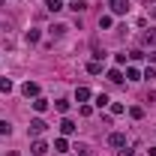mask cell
Segmentation results:
<instances>
[{
  "mask_svg": "<svg viewBox=\"0 0 156 156\" xmlns=\"http://www.w3.org/2000/svg\"><path fill=\"white\" fill-rule=\"evenodd\" d=\"M45 129H48V123H45L42 117H36V120H30V129H27V132H30L33 138H39L42 132H45Z\"/></svg>",
  "mask_w": 156,
  "mask_h": 156,
  "instance_id": "1",
  "label": "cell"
},
{
  "mask_svg": "<svg viewBox=\"0 0 156 156\" xmlns=\"http://www.w3.org/2000/svg\"><path fill=\"white\" fill-rule=\"evenodd\" d=\"M111 15H126L129 12V0H111Z\"/></svg>",
  "mask_w": 156,
  "mask_h": 156,
  "instance_id": "2",
  "label": "cell"
},
{
  "mask_svg": "<svg viewBox=\"0 0 156 156\" xmlns=\"http://www.w3.org/2000/svg\"><path fill=\"white\" fill-rule=\"evenodd\" d=\"M21 93H24L27 99H36L39 96V84L36 81H24V84H21Z\"/></svg>",
  "mask_w": 156,
  "mask_h": 156,
  "instance_id": "3",
  "label": "cell"
},
{
  "mask_svg": "<svg viewBox=\"0 0 156 156\" xmlns=\"http://www.w3.org/2000/svg\"><path fill=\"white\" fill-rule=\"evenodd\" d=\"M108 144L111 147H126V132H111L108 135Z\"/></svg>",
  "mask_w": 156,
  "mask_h": 156,
  "instance_id": "4",
  "label": "cell"
},
{
  "mask_svg": "<svg viewBox=\"0 0 156 156\" xmlns=\"http://www.w3.org/2000/svg\"><path fill=\"white\" fill-rule=\"evenodd\" d=\"M75 123H72V120H69V117H63V120H60V132H63V135H75Z\"/></svg>",
  "mask_w": 156,
  "mask_h": 156,
  "instance_id": "5",
  "label": "cell"
},
{
  "mask_svg": "<svg viewBox=\"0 0 156 156\" xmlns=\"http://www.w3.org/2000/svg\"><path fill=\"white\" fill-rule=\"evenodd\" d=\"M30 153H36V156H42V153H48V144L42 141V138H36L33 144H30Z\"/></svg>",
  "mask_w": 156,
  "mask_h": 156,
  "instance_id": "6",
  "label": "cell"
},
{
  "mask_svg": "<svg viewBox=\"0 0 156 156\" xmlns=\"http://www.w3.org/2000/svg\"><path fill=\"white\" fill-rule=\"evenodd\" d=\"M114 27V15H99V30H111Z\"/></svg>",
  "mask_w": 156,
  "mask_h": 156,
  "instance_id": "7",
  "label": "cell"
},
{
  "mask_svg": "<svg viewBox=\"0 0 156 156\" xmlns=\"http://www.w3.org/2000/svg\"><path fill=\"white\" fill-rule=\"evenodd\" d=\"M66 150H69V141H66V135H63V138L54 141V153H66Z\"/></svg>",
  "mask_w": 156,
  "mask_h": 156,
  "instance_id": "8",
  "label": "cell"
},
{
  "mask_svg": "<svg viewBox=\"0 0 156 156\" xmlns=\"http://www.w3.org/2000/svg\"><path fill=\"white\" fill-rule=\"evenodd\" d=\"M108 81L111 84H123V72L120 69H108Z\"/></svg>",
  "mask_w": 156,
  "mask_h": 156,
  "instance_id": "9",
  "label": "cell"
},
{
  "mask_svg": "<svg viewBox=\"0 0 156 156\" xmlns=\"http://www.w3.org/2000/svg\"><path fill=\"white\" fill-rule=\"evenodd\" d=\"M45 9L48 12H60L63 9V0H45Z\"/></svg>",
  "mask_w": 156,
  "mask_h": 156,
  "instance_id": "10",
  "label": "cell"
},
{
  "mask_svg": "<svg viewBox=\"0 0 156 156\" xmlns=\"http://www.w3.org/2000/svg\"><path fill=\"white\" fill-rule=\"evenodd\" d=\"M75 99H78V102H87V99H90V87H78V90H75Z\"/></svg>",
  "mask_w": 156,
  "mask_h": 156,
  "instance_id": "11",
  "label": "cell"
},
{
  "mask_svg": "<svg viewBox=\"0 0 156 156\" xmlns=\"http://www.w3.org/2000/svg\"><path fill=\"white\" fill-rule=\"evenodd\" d=\"M141 42H144V45H150V48H153V45H156V30H147V33H144V36H141Z\"/></svg>",
  "mask_w": 156,
  "mask_h": 156,
  "instance_id": "12",
  "label": "cell"
},
{
  "mask_svg": "<svg viewBox=\"0 0 156 156\" xmlns=\"http://www.w3.org/2000/svg\"><path fill=\"white\" fill-rule=\"evenodd\" d=\"M33 108H36V111H45V108H48V99H45V96H36V99H33Z\"/></svg>",
  "mask_w": 156,
  "mask_h": 156,
  "instance_id": "13",
  "label": "cell"
},
{
  "mask_svg": "<svg viewBox=\"0 0 156 156\" xmlns=\"http://www.w3.org/2000/svg\"><path fill=\"white\" fill-rule=\"evenodd\" d=\"M129 117H132V120H141V117H144V108H141V105H132V108H129Z\"/></svg>",
  "mask_w": 156,
  "mask_h": 156,
  "instance_id": "14",
  "label": "cell"
},
{
  "mask_svg": "<svg viewBox=\"0 0 156 156\" xmlns=\"http://www.w3.org/2000/svg\"><path fill=\"white\" fill-rule=\"evenodd\" d=\"M66 30H69L66 24H51V36H63Z\"/></svg>",
  "mask_w": 156,
  "mask_h": 156,
  "instance_id": "15",
  "label": "cell"
},
{
  "mask_svg": "<svg viewBox=\"0 0 156 156\" xmlns=\"http://www.w3.org/2000/svg\"><path fill=\"white\" fill-rule=\"evenodd\" d=\"M69 9H72V12H84V9H87V3H84V0H72V3H69Z\"/></svg>",
  "mask_w": 156,
  "mask_h": 156,
  "instance_id": "16",
  "label": "cell"
},
{
  "mask_svg": "<svg viewBox=\"0 0 156 156\" xmlns=\"http://www.w3.org/2000/svg\"><path fill=\"white\" fill-rule=\"evenodd\" d=\"M126 78H129V81H141V72H138L135 66H129V69H126Z\"/></svg>",
  "mask_w": 156,
  "mask_h": 156,
  "instance_id": "17",
  "label": "cell"
},
{
  "mask_svg": "<svg viewBox=\"0 0 156 156\" xmlns=\"http://www.w3.org/2000/svg\"><path fill=\"white\" fill-rule=\"evenodd\" d=\"M54 108H57L60 114H66V111H69V102H66V99H57V102H54Z\"/></svg>",
  "mask_w": 156,
  "mask_h": 156,
  "instance_id": "18",
  "label": "cell"
},
{
  "mask_svg": "<svg viewBox=\"0 0 156 156\" xmlns=\"http://www.w3.org/2000/svg\"><path fill=\"white\" fill-rule=\"evenodd\" d=\"M87 72H90V75H99V72H102V63H99V60H93V63L87 66Z\"/></svg>",
  "mask_w": 156,
  "mask_h": 156,
  "instance_id": "19",
  "label": "cell"
},
{
  "mask_svg": "<svg viewBox=\"0 0 156 156\" xmlns=\"http://www.w3.org/2000/svg\"><path fill=\"white\" fill-rule=\"evenodd\" d=\"M105 105H111V99L105 96V93H99L96 96V108H105Z\"/></svg>",
  "mask_w": 156,
  "mask_h": 156,
  "instance_id": "20",
  "label": "cell"
},
{
  "mask_svg": "<svg viewBox=\"0 0 156 156\" xmlns=\"http://www.w3.org/2000/svg\"><path fill=\"white\" fill-rule=\"evenodd\" d=\"M75 153H78V156H93V153H90V147H87V144H75Z\"/></svg>",
  "mask_w": 156,
  "mask_h": 156,
  "instance_id": "21",
  "label": "cell"
},
{
  "mask_svg": "<svg viewBox=\"0 0 156 156\" xmlns=\"http://www.w3.org/2000/svg\"><path fill=\"white\" fill-rule=\"evenodd\" d=\"M12 90V81L9 78H0V93H9Z\"/></svg>",
  "mask_w": 156,
  "mask_h": 156,
  "instance_id": "22",
  "label": "cell"
},
{
  "mask_svg": "<svg viewBox=\"0 0 156 156\" xmlns=\"http://www.w3.org/2000/svg\"><path fill=\"white\" fill-rule=\"evenodd\" d=\"M9 132H12V126H9L6 120H0V135H9Z\"/></svg>",
  "mask_w": 156,
  "mask_h": 156,
  "instance_id": "23",
  "label": "cell"
},
{
  "mask_svg": "<svg viewBox=\"0 0 156 156\" xmlns=\"http://www.w3.org/2000/svg\"><path fill=\"white\" fill-rule=\"evenodd\" d=\"M123 111H126V108H123L120 102H111V114H123Z\"/></svg>",
  "mask_w": 156,
  "mask_h": 156,
  "instance_id": "24",
  "label": "cell"
},
{
  "mask_svg": "<svg viewBox=\"0 0 156 156\" xmlns=\"http://www.w3.org/2000/svg\"><path fill=\"white\" fill-rule=\"evenodd\" d=\"M27 42H39V30H27Z\"/></svg>",
  "mask_w": 156,
  "mask_h": 156,
  "instance_id": "25",
  "label": "cell"
},
{
  "mask_svg": "<svg viewBox=\"0 0 156 156\" xmlns=\"http://www.w3.org/2000/svg\"><path fill=\"white\" fill-rule=\"evenodd\" d=\"M117 156H135V153H132L129 147H120V153H117Z\"/></svg>",
  "mask_w": 156,
  "mask_h": 156,
  "instance_id": "26",
  "label": "cell"
},
{
  "mask_svg": "<svg viewBox=\"0 0 156 156\" xmlns=\"http://www.w3.org/2000/svg\"><path fill=\"white\" fill-rule=\"evenodd\" d=\"M147 60H153V63H156V51H150V54H147Z\"/></svg>",
  "mask_w": 156,
  "mask_h": 156,
  "instance_id": "27",
  "label": "cell"
},
{
  "mask_svg": "<svg viewBox=\"0 0 156 156\" xmlns=\"http://www.w3.org/2000/svg\"><path fill=\"white\" fill-rule=\"evenodd\" d=\"M147 156H156V147H150V150H147Z\"/></svg>",
  "mask_w": 156,
  "mask_h": 156,
  "instance_id": "28",
  "label": "cell"
},
{
  "mask_svg": "<svg viewBox=\"0 0 156 156\" xmlns=\"http://www.w3.org/2000/svg\"><path fill=\"white\" fill-rule=\"evenodd\" d=\"M144 3H153V0H144Z\"/></svg>",
  "mask_w": 156,
  "mask_h": 156,
  "instance_id": "29",
  "label": "cell"
},
{
  "mask_svg": "<svg viewBox=\"0 0 156 156\" xmlns=\"http://www.w3.org/2000/svg\"><path fill=\"white\" fill-rule=\"evenodd\" d=\"M3 3H6V0H0V6H3Z\"/></svg>",
  "mask_w": 156,
  "mask_h": 156,
  "instance_id": "30",
  "label": "cell"
},
{
  "mask_svg": "<svg viewBox=\"0 0 156 156\" xmlns=\"http://www.w3.org/2000/svg\"><path fill=\"white\" fill-rule=\"evenodd\" d=\"M153 18H156V9H153Z\"/></svg>",
  "mask_w": 156,
  "mask_h": 156,
  "instance_id": "31",
  "label": "cell"
}]
</instances>
